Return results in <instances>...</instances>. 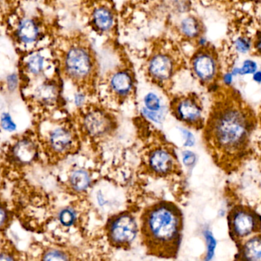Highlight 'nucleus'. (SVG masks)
Instances as JSON below:
<instances>
[{
  "label": "nucleus",
  "mask_w": 261,
  "mask_h": 261,
  "mask_svg": "<svg viewBox=\"0 0 261 261\" xmlns=\"http://www.w3.org/2000/svg\"><path fill=\"white\" fill-rule=\"evenodd\" d=\"M192 67L201 81L211 82L216 79L219 72L217 55L211 49L203 47L193 57Z\"/></svg>",
  "instance_id": "39448f33"
},
{
  "label": "nucleus",
  "mask_w": 261,
  "mask_h": 261,
  "mask_svg": "<svg viewBox=\"0 0 261 261\" xmlns=\"http://www.w3.org/2000/svg\"><path fill=\"white\" fill-rule=\"evenodd\" d=\"M16 82V77H15V75H12V76L9 77V86H10V87H14V86L15 85Z\"/></svg>",
  "instance_id": "2f4dec72"
},
{
  "label": "nucleus",
  "mask_w": 261,
  "mask_h": 261,
  "mask_svg": "<svg viewBox=\"0 0 261 261\" xmlns=\"http://www.w3.org/2000/svg\"><path fill=\"white\" fill-rule=\"evenodd\" d=\"M93 21L95 27L100 32H108L113 27L114 16L109 8H96L93 13Z\"/></svg>",
  "instance_id": "f8f14e48"
},
{
  "label": "nucleus",
  "mask_w": 261,
  "mask_h": 261,
  "mask_svg": "<svg viewBox=\"0 0 261 261\" xmlns=\"http://www.w3.org/2000/svg\"><path fill=\"white\" fill-rule=\"evenodd\" d=\"M112 90L119 96H126L133 87L132 75L126 70H119L113 74L110 79Z\"/></svg>",
  "instance_id": "1a4fd4ad"
},
{
  "label": "nucleus",
  "mask_w": 261,
  "mask_h": 261,
  "mask_svg": "<svg viewBox=\"0 0 261 261\" xmlns=\"http://www.w3.org/2000/svg\"><path fill=\"white\" fill-rule=\"evenodd\" d=\"M75 215L70 209H65L60 214V221L63 225L70 226L74 222Z\"/></svg>",
  "instance_id": "b1692460"
},
{
  "label": "nucleus",
  "mask_w": 261,
  "mask_h": 261,
  "mask_svg": "<svg viewBox=\"0 0 261 261\" xmlns=\"http://www.w3.org/2000/svg\"><path fill=\"white\" fill-rule=\"evenodd\" d=\"M253 79L257 83L261 82V70H257L253 74Z\"/></svg>",
  "instance_id": "7c9ffc66"
},
{
  "label": "nucleus",
  "mask_w": 261,
  "mask_h": 261,
  "mask_svg": "<svg viewBox=\"0 0 261 261\" xmlns=\"http://www.w3.org/2000/svg\"><path fill=\"white\" fill-rule=\"evenodd\" d=\"M50 141V145L55 151L64 152L71 147L73 136L68 130L59 128L51 133Z\"/></svg>",
  "instance_id": "ddd939ff"
},
{
  "label": "nucleus",
  "mask_w": 261,
  "mask_h": 261,
  "mask_svg": "<svg viewBox=\"0 0 261 261\" xmlns=\"http://www.w3.org/2000/svg\"><path fill=\"white\" fill-rule=\"evenodd\" d=\"M44 65V58L41 55H34L29 58L28 67L33 74H38L42 70Z\"/></svg>",
  "instance_id": "412c9836"
},
{
  "label": "nucleus",
  "mask_w": 261,
  "mask_h": 261,
  "mask_svg": "<svg viewBox=\"0 0 261 261\" xmlns=\"http://www.w3.org/2000/svg\"><path fill=\"white\" fill-rule=\"evenodd\" d=\"M228 226L234 241L242 240L261 231V217L248 206L237 205L228 215Z\"/></svg>",
  "instance_id": "7ed1b4c3"
},
{
  "label": "nucleus",
  "mask_w": 261,
  "mask_h": 261,
  "mask_svg": "<svg viewBox=\"0 0 261 261\" xmlns=\"http://www.w3.org/2000/svg\"><path fill=\"white\" fill-rule=\"evenodd\" d=\"M144 104L149 110L158 111L161 108V102L159 98L153 93H148L144 98Z\"/></svg>",
  "instance_id": "4be33fe9"
},
{
  "label": "nucleus",
  "mask_w": 261,
  "mask_h": 261,
  "mask_svg": "<svg viewBox=\"0 0 261 261\" xmlns=\"http://www.w3.org/2000/svg\"><path fill=\"white\" fill-rule=\"evenodd\" d=\"M248 1L255 2V3H257V2H260L261 0H248Z\"/></svg>",
  "instance_id": "f704fd0d"
},
{
  "label": "nucleus",
  "mask_w": 261,
  "mask_h": 261,
  "mask_svg": "<svg viewBox=\"0 0 261 261\" xmlns=\"http://www.w3.org/2000/svg\"><path fill=\"white\" fill-rule=\"evenodd\" d=\"M180 29L182 34L187 38H198L202 33L200 21L193 16L184 18L181 22Z\"/></svg>",
  "instance_id": "dca6fc26"
},
{
  "label": "nucleus",
  "mask_w": 261,
  "mask_h": 261,
  "mask_svg": "<svg viewBox=\"0 0 261 261\" xmlns=\"http://www.w3.org/2000/svg\"><path fill=\"white\" fill-rule=\"evenodd\" d=\"M75 100H76V104H81L82 101H84V97L81 94L77 95V96L76 97V98H75Z\"/></svg>",
  "instance_id": "72a5a7b5"
},
{
  "label": "nucleus",
  "mask_w": 261,
  "mask_h": 261,
  "mask_svg": "<svg viewBox=\"0 0 261 261\" xmlns=\"http://www.w3.org/2000/svg\"><path fill=\"white\" fill-rule=\"evenodd\" d=\"M5 220H6V212L4 210L0 208V225L4 223Z\"/></svg>",
  "instance_id": "473e14b6"
},
{
  "label": "nucleus",
  "mask_w": 261,
  "mask_h": 261,
  "mask_svg": "<svg viewBox=\"0 0 261 261\" xmlns=\"http://www.w3.org/2000/svg\"><path fill=\"white\" fill-rule=\"evenodd\" d=\"M254 44L257 53L261 55V33L257 35Z\"/></svg>",
  "instance_id": "cd10ccee"
},
{
  "label": "nucleus",
  "mask_w": 261,
  "mask_h": 261,
  "mask_svg": "<svg viewBox=\"0 0 261 261\" xmlns=\"http://www.w3.org/2000/svg\"><path fill=\"white\" fill-rule=\"evenodd\" d=\"M173 58L166 52L155 54L149 61V75L156 81H167L173 75Z\"/></svg>",
  "instance_id": "6e6552de"
},
{
  "label": "nucleus",
  "mask_w": 261,
  "mask_h": 261,
  "mask_svg": "<svg viewBox=\"0 0 261 261\" xmlns=\"http://www.w3.org/2000/svg\"><path fill=\"white\" fill-rule=\"evenodd\" d=\"M86 122L89 131L94 135L102 134L108 128V121L103 115L99 113H90L87 116Z\"/></svg>",
  "instance_id": "2eb2a0df"
},
{
  "label": "nucleus",
  "mask_w": 261,
  "mask_h": 261,
  "mask_svg": "<svg viewBox=\"0 0 261 261\" xmlns=\"http://www.w3.org/2000/svg\"><path fill=\"white\" fill-rule=\"evenodd\" d=\"M255 126L256 118L250 108L237 98H228L213 109L205 139L220 162L234 163L246 154Z\"/></svg>",
  "instance_id": "f257e3e1"
},
{
  "label": "nucleus",
  "mask_w": 261,
  "mask_h": 261,
  "mask_svg": "<svg viewBox=\"0 0 261 261\" xmlns=\"http://www.w3.org/2000/svg\"><path fill=\"white\" fill-rule=\"evenodd\" d=\"M239 255L243 260L261 261V234L247 240L239 251Z\"/></svg>",
  "instance_id": "9d476101"
},
{
  "label": "nucleus",
  "mask_w": 261,
  "mask_h": 261,
  "mask_svg": "<svg viewBox=\"0 0 261 261\" xmlns=\"http://www.w3.org/2000/svg\"><path fill=\"white\" fill-rule=\"evenodd\" d=\"M64 62L67 75L79 83L87 81L94 73V58L86 46L79 44L70 48Z\"/></svg>",
  "instance_id": "20e7f679"
},
{
  "label": "nucleus",
  "mask_w": 261,
  "mask_h": 261,
  "mask_svg": "<svg viewBox=\"0 0 261 261\" xmlns=\"http://www.w3.org/2000/svg\"><path fill=\"white\" fill-rule=\"evenodd\" d=\"M257 70V64L253 60H245L241 67L233 69V75H253Z\"/></svg>",
  "instance_id": "6ab92c4d"
},
{
  "label": "nucleus",
  "mask_w": 261,
  "mask_h": 261,
  "mask_svg": "<svg viewBox=\"0 0 261 261\" xmlns=\"http://www.w3.org/2000/svg\"><path fill=\"white\" fill-rule=\"evenodd\" d=\"M138 227L135 219L128 214H122L115 218L108 227V236L114 245L129 244L136 237Z\"/></svg>",
  "instance_id": "423d86ee"
},
{
  "label": "nucleus",
  "mask_w": 261,
  "mask_h": 261,
  "mask_svg": "<svg viewBox=\"0 0 261 261\" xmlns=\"http://www.w3.org/2000/svg\"><path fill=\"white\" fill-rule=\"evenodd\" d=\"M196 162V156L194 153H192L190 151H186L184 153V162L186 165H193Z\"/></svg>",
  "instance_id": "bb28decb"
},
{
  "label": "nucleus",
  "mask_w": 261,
  "mask_h": 261,
  "mask_svg": "<svg viewBox=\"0 0 261 261\" xmlns=\"http://www.w3.org/2000/svg\"><path fill=\"white\" fill-rule=\"evenodd\" d=\"M184 228L181 210L170 202L147 207L141 219L142 242L150 255L173 258L177 255Z\"/></svg>",
  "instance_id": "f03ea898"
},
{
  "label": "nucleus",
  "mask_w": 261,
  "mask_h": 261,
  "mask_svg": "<svg viewBox=\"0 0 261 261\" xmlns=\"http://www.w3.org/2000/svg\"><path fill=\"white\" fill-rule=\"evenodd\" d=\"M67 259V257L63 253L57 251H49L44 257L45 260H64Z\"/></svg>",
  "instance_id": "393cba45"
},
{
  "label": "nucleus",
  "mask_w": 261,
  "mask_h": 261,
  "mask_svg": "<svg viewBox=\"0 0 261 261\" xmlns=\"http://www.w3.org/2000/svg\"><path fill=\"white\" fill-rule=\"evenodd\" d=\"M175 115L181 121L193 127H199L202 122V108L197 98L193 96L182 97L174 102Z\"/></svg>",
  "instance_id": "0eeeda50"
},
{
  "label": "nucleus",
  "mask_w": 261,
  "mask_h": 261,
  "mask_svg": "<svg viewBox=\"0 0 261 261\" xmlns=\"http://www.w3.org/2000/svg\"><path fill=\"white\" fill-rule=\"evenodd\" d=\"M70 182L75 189L83 191L89 186L90 178L88 174L84 170H78L72 174Z\"/></svg>",
  "instance_id": "a211bd4d"
},
{
  "label": "nucleus",
  "mask_w": 261,
  "mask_h": 261,
  "mask_svg": "<svg viewBox=\"0 0 261 261\" xmlns=\"http://www.w3.org/2000/svg\"><path fill=\"white\" fill-rule=\"evenodd\" d=\"M184 134L186 135V137H187V141H186V145L187 146H192L194 143V139H193V135L191 133H189V132L185 131L184 130Z\"/></svg>",
  "instance_id": "c85d7f7f"
},
{
  "label": "nucleus",
  "mask_w": 261,
  "mask_h": 261,
  "mask_svg": "<svg viewBox=\"0 0 261 261\" xmlns=\"http://www.w3.org/2000/svg\"><path fill=\"white\" fill-rule=\"evenodd\" d=\"M18 35L23 42H33L38 38V26L32 20H24L20 23L19 26H18Z\"/></svg>",
  "instance_id": "4468645a"
},
{
  "label": "nucleus",
  "mask_w": 261,
  "mask_h": 261,
  "mask_svg": "<svg viewBox=\"0 0 261 261\" xmlns=\"http://www.w3.org/2000/svg\"><path fill=\"white\" fill-rule=\"evenodd\" d=\"M14 153L15 157L18 160L22 162H29L33 159L35 155V150L30 143L23 141L15 147Z\"/></svg>",
  "instance_id": "f3484780"
},
{
  "label": "nucleus",
  "mask_w": 261,
  "mask_h": 261,
  "mask_svg": "<svg viewBox=\"0 0 261 261\" xmlns=\"http://www.w3.org/2000/svg\"><path fill=\"white\" fill-rule=\"evenodd\" d=\"M205 239H206L207 245H208V252H207V260H211L214 255L215 248L216 246V240L213 238V234L210 231H205Z\"/></svg>",
  "instance_id": "5701e85b"
},
{
  "label": "nucleus",
  "mask_w": 261,
  "mask_h": 261,
  "mask_svg": "<svg viewBox=\"0 0 261 261\" xmlns=\"http://www.w3.org/2000/svg\"><path fill=\"white\" fill-rule=\"evenodd\" d=\"M252 47L251 40L248 37L240 36L234 41V48L236 52L240 54H247L251 51Z\"/></svg>",
  "instance_id": "aec40b11"
},
{
  "label": "nucleus",
  "mask_w": 261,
  "mask_h": 261,
  "mask_svg": "<svg viewBox=\"0 0 261 261\" xmlns=\"http://www.w3.org/2000/svg\"><path fill=\"white\" fill-rule=\"evenodd\" d=\"M233 76H234V75H232L231 72H230V73H227L226 75H225V76H224V81H225V84H231V83L232 82Z\"/></svg>",
  "instance_id": "c756f323"
},
{
  "label": "nucleus",
  "mask_w": 261,
  "mask_h": 261,
  "mask_svg": "<svg viewBox=\"0 0 261 261\" xmlns=\"http://www.w3.org/2000/svg\"><path fill=\"white\" fill-rule=\"evenodd\" d=\"M2 126L5 130H9V131H12L15 130V125L13 121L11 119L10 116L8 113H4L3 117H2Z\"/></svg>",
  "instance_id": "a878e982"
},
{
  "label": "nucleus",
  "mask_w": 261,
  "mask_h": 261,
  "mask_svg": "<svg viewBox=\"0 0 261 261\" xmlns=\"http://www.w3.org/2000/svg\"><path fill=\"white\" fill-rule=\"evenodd\" d=\"M149 162L152 170L160 174H166L170 172L173 164L171 156L164 150L153 152L150 156Z\"/></svg>",
  "instance_id": "9b49d317"
}]
</instances>
